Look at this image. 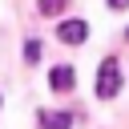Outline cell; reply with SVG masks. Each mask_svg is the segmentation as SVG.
<instances>
[{"label": "cell", "instance_id": "6da1fadb", "mask_svg": "<svg viewBox=\"0 0 129 129\" xmlns=\"http://www.w3.org/2000/svg\"><path fill=\"white\" fill-rule=\"evenodd\" d=\"M121 93V64L109 56V60H101V69H97V97L101 101H113Z\"/></svg>", "mask_w": 129, "mask_h": 129}, {"label": "cell", "instance_id": "7a4b0ae2", "mask_svg": "<svg viewBox=\"0 0 129 129\" xmlns=\"http://www.w3.org/2000/svg\"><path fill=\"white\" fill-rule=\"evenodd\" d=\"M56 36H60L64 44H85V36H89V24H85L81 16H73V20H60V24H56Z\"/></svg>", "mask_w": 129, "mask_h": 129}, {"label": "cell", "instance_id": "3957f363", "mask_svg": "<svg viewBox=\"0 0 129 129\" xmlns=\"http://www.w3.org/2000/svg\"><path fill=\"white\" fill-rule=\"evenodd\" d=\"M48 85H52V93H69V89L77 85V69H73V64H56V69L48 73Z\"/></svg>", "mask_w": 129, "mask_h": 129}, {"label": "cell", "instance_id": "277c9868", "mask_svg": "<svg viewBox=\"0 0 129 129\" xmlns=\"http://www.w3.org/2000/svg\"><path fill=\"white\" fill-rule=\"evenodd\" d=\"M36 121H40V129H73V117L69 113H56V109H40Z\"/></svg>", "mask_w": 129, "mask_h": 129}, {"label": "cell", "instance_id": "5b68a950", "mask_svg": "<svg viewBox=\"0 0 129 129\" xmlns=\"http://www.w3.org/2000/svg\"><path fill=\"white\" fill-rule=\"evenodd\" d=\"M69 8V0H36V12L40 16H60Z\"/></svg>", "mask_w": 129, "mask_h": 129}, {"label": "cell", "instance_id": "8992f818", "mask_svg": "<svg viewBox=\"0 0 129 129\" xmlns=\"http://www.w3.org/2000/svg\"><path fill=\"white\" fill-rule=\"evenodd\" d=\"M24 60H28V64L40 60V40H24Z\"/></svg>", "mask_w": 129, "mask_h": 129}, {"label": "cell", "instance_id": "52a82bcc", "mask_svg": "<svg viewBox=\"0 0 129 129\" xmlns=\"http://www.w3.org/2000/svg\"><path fill=\"white\" fill-rule=\"evenodd\" d=\"M109 8H129V0H109Z\"/></svg>", "mask_w": 129, "mask_h": 129}, {"label": "cell", "instance_id": "ba28073f", "mask_svg": "<svg viewBox=\"0 0 129 129\" xmlns=\"http://www.w3.org/2000/svg\"><path fill=\"white\" fill-rule=\"evenodd\" d=\"M125 36H129V28H125Z\"/></svg>", "mask_w": 129, "mask_h": 129}]
</instances>
